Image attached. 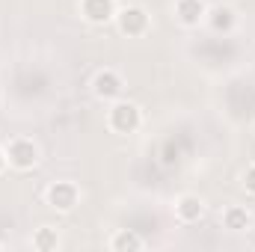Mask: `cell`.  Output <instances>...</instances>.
Returning a JSON list of instances; mask_svg holds the SVG:
<instances>
[{
    "label": "cell",
    "mask_w": 255,
    "mask_h": 252,
    "mask_svg": "<svg viewBox=\"0 0 255 252\" xmlns=\"http://www.w3.org/2000/svg\"><path fill=\"white\" fill-rule=\"evenodd\" d=\"M241 187L247 190V196H255V163H250L241 172Z\"/></svg>",
    "instance_id": "4fadbf2b"
},
{
    "label": "cell",
    "mask_w": 255,
    "mask_h": 252,
    "mask_svg": "<svg viewBox=\"0 0 255 252\" xmlns=\"http://www.w3.org/2000/svg\"><path fill=\"white\" fill-rule=\"evenodd\" d=\"M250 226H253L250 208H244V205H226V208H223V229H226V232L241 235V232H247Z\"/></svg>",
    "instance_id": "30bf717a"
},
{
    "label": "cell",
    "mask_w": 255,
    "mask_h": 252,
    "mask_svg": "<svg viewBox=\"0 0 255 252\" xmlns=\"http://www.w3.org/2000/svg\"><path fill=\"white\" fill-rule=\"evenodd\" d=\"M45 205L51 208V211H57V214H71L77 205H80V187L74 184V181H51L48 187H45Z\"/></svg>",
    "instance_id": "277c9868"
},
{
    "label": "cell",
    "mask_w": 255,
    "mask_h": 252,
    "mask_svg": "<svg viewBox=\"0 0 255 252\" xmlns=\"http://www.w3.org/2000/svg\"><path fill=\"white\" fill-rule=\"evenodd\" d=\"M107 247L113 252H142L145 250V238H142L139 232H133V229H119V232L110 238Z\"/></svg>",
    "instance_id": "8fae6325"
},
{
    "label": "cell",
    "mask_w": 255,
    "mask_h": 252,
    "mask_svg": "<svg viewBox=\"0 0 255 252\" xmlns=\"http://www.w3.org/2000/svg\"><path fill=\"white\" fill-rule=\"evenodd\" d=\"M0 250H6V247H3V244H0Z\"/></svg>",
    "instance_id": "9a60e30c"
},
{
    "label": "cell",
    "mask_w": 255,
    "mask_h": 252,
    "mask_svg": "<svg viewBox=\"0 0 255 252\" xmlns=\"http://www.w3.org/2000/svg\"><path fill=\"white\" fill-rule=\"evenodd\" d=\"M9 169V160H6V151H3V145H0V175Z\"/></svg>",
    "instance_id": "5bb4252c"
},
{
    "label": "cell",
    "mask_w": 255,
    "mask_h": 252,
    "mask_svg": "<svg viewBox=\"0 0 255 252\" xmlns=\"http://www.w3.org/2000/svg\"><path fill=\"white\" fill-rule=\"evenodd\" d=\"M238 21H241L238 9H235V6H226V3L211 6V9H208V18H205V24H208L214 33H220V36H232V33L238 30Z\"/></svg>",
    "instance_id": "9c48e42d"
},
{
    "label": "cell",
    "mask_w": 255,
    "mask_h": 252,
    "mask_svg": "<svg viewBox=\"0 0 255 252\" xmlns=\"http://www.w3.org/2000/svg\"><path fill=\"white\" fill-rule=\"evenodd\" d=\"M208 0H175L172 12H175V21L184 27V30H199L205 27V18H208Z\"/></svg>",
    "instance_id": "52a82bcc"
},
{
    "label": "cell",
    "mask_w": 255,
    "mask_h": 252,
    "mask_svg": "<svg viewBox=\"0 0 255 252\" xmlns=\"http://www.w3.org/2000/svg\"><path fill=\"white\" fill-rule=\"evenodd\" d=\"M63 247V238H60V229L54 226H39L33 232V250L39 252H57Z\"/></svg>",
    "instance_id": "7c38bea8"
},
{
    "label": "cell",
    "mask_w": 255,
    "mask_h": 252,
    "mask_svg": "<svg viewBox=\"0 0 255 252\" xmlns=\"http://www.w3.org/2000/svg\"><path fill=\"white\" fill-rule=\"evenodd\" d=\"M77 12L86 24L92 27H107L116 21V12H119V3L116 0H80L77 3Z\"/></svg>",
    "instance_id": "8992f818"
},
{
    "label": "cell",
    "mask_w": 255,
    "mask_h": 252,
    "mask_svg": "<svg viewBox=\"0 0 255 252\" xmlns=\"http://www.w3.org/2000/svg\"><path fill=\"white\" fill-rule=\"evenodd\" d=\"M107 127L119 136H130L142 127V107L130 98H116L107 104Z\"/></svg>",
    "instance_id": "6da1fadb"
},
{
    "label": "cell",
    "mask_w": 255,
    "mask_h": 252,
    "mask_svg": "<svg viewBox=\"0 0 255 252\" xmlns=\"http://www.w3.org/2000/svg\"><path fill=\"white\" fill-rule=\"evenodd\" d=\"M113 24H116V30L122 36H128V39H142L151 30V15L142 6H122L116 12V21Z\"/></svg>",
    "instance_id": "5b68a950"
},
{
    "label": "cell",
    "mask_w": 255,
    "mask_h": 252,
    "mask_svg": "<svg viewBox=\"0 0 255 252\" xmlns=\"http://www.w3.org/2000/svg\"><path fill=\"white\" fill-rule=\"evenodd\" d=\"M89 92H92L95 101L110 104V101H116V98L125 95V77H122L116 68L104 65V68H98V71L92 74V80H89Z\"/></svg>",
    "instance_id": "3957f363"
},
{
    "label": "cell",
    "mask_w": 255,
    "mask_h": 252,
    "mask_svg": "<svg viewBox=\"0 0 255 252\" xmlns=\"http://www.w3.org/2000/svg\"><path fill=\"white\" fill-rule=\"evenodd\" d=\"M175 220L181 223V226H196V223H202L205 220V214H208V205H205V199L199 196V193H181L178 199H175Z\"/></svg>",
    "instance_id": "ba28073f"
},
{
    "label": "cell",
    "mask_w": 255,
    "mask_h": 252,
    "mask_svg": "<svg viewBox=\"0 0 255 252\" xmlns=\"http://www.w3.org/2000/svg\"><path fill=\"white\" fill-rule=\"evenodd\" d=\"M3 151H6L9 169H15V172H33L42 163V148L33 136H12L3 145Z\"/></svg>",
    "instance_id": "7a4b0ae2"
}]
</instances>
